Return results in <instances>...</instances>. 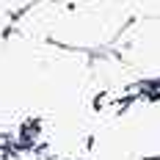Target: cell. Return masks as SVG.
Wrapping results in <instances>:
<instances>
[{
    "label": "cell",
    "instance_id": "1",
    "mask_svg": "<svg viewBox=\"0 0 160 160\" xmlns=\"http://www.w3.org/2000/svg\"><path fill=\"white\" fill-rule=\"evenodd\" d=\"M36 0H0V8L8 11V14H22L28 6H33Z\"/></svg>",
    "mask_w": 160,
    "mask_h": 160
}]
</instances>
